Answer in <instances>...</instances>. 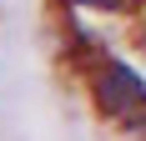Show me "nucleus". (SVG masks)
Masks as SVG:
<instances>
[{
  "label": "nucleus",
  "instance_id": "f03ea898",
  "mask_svg": "<svg viewBox=\"0 0 146 141\" xmlns=\"http://www.w3.org/2000/svg\"><path fill=\"white\" fill-rule=\"evenodd\" d=\"M71 5H86V10H126L131 0H71Z\"/></svg>",
  "mask_w": 146,
  "mask_h": 141
},
{
  "label": "nucleus",
  "instance_id": "f257e3e1",
  "mask_svg": "<svg viewBox=\"0 0 146 141\" xmlns=\"http://www.w3.org/2000/svg\"><path fill=\"white\" fill-rule=\"evenodd\" d=\"M91 101H96V111L111 116L121 131L146 136V81L126 66V61L101 56L91 66Z\"/></svg>",
  "mask_w": 146,
  "mask_h": 141
}]
</instances>
